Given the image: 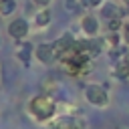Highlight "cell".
Here are the masks:
<instances>
[{"instance_id":"1","label":"cell","mask_w":129,"mask_h":129,"mask_svg":"<svg viewBox=\"0 0 129 129\" xmlns=\"http://www.w3.org/2000/svg\"><path fill=\"white\" fill-rule=\"evenodd\" d=\"M28 109H30V113H32V117H34L36 121H48V119H52L54 113H56V103H54V99H52L50 95L44 93V95L34 97V99L30 101Z\"/></svg>"},{"instance_id":"2","label":"cell","mask_w":129,"mask_h":129,"mask_svg":"<svg viewBox=\"0 0 129 129\" xmlns=\"http://www.w3.org/2000/svg\"><path fill=\"white\" fill-rule=\"evenodd\" d=\"M85 99L95 107H107L109 105V93L101 85H87L85 87Z\"/></svg>"},{"instance_id":"3","label":"cell","mask_w":129,"mask_h":129,"mask_svg":"<svg viewBox=\"0 0 129 129\" xmlns=\"http://www.w3.org/2000/svg\"><path fill=\"white\" fill-rule=\"evenodd\" d=\"M34 56H36L42 64H50V62H54L56 52H54V48H52L50 42H40L38 46H34Z\"/></svg>"},{"instance_id":"4","label":"cell","mask_w":129,"mask_h":129,"mask_svg":"<svg viewBox=\"0 0 129 129\" xmlns=\"http://www.w3.org/2000/svg\"><path fill=\"white\" fill-rule=\"evenodd\" d=\"M8 34L14 38V40H24L26 34H28V22L24 18H14L10 24H8Z\"/></svg>"},{"instance_id":"5","label":"cell","mask_w":129,"mask_h":129,"mask_svg":"<svg viewBox=\"0 0 129 129\" xmlns=\"http://www.w3.org/2000/svg\"><path fill=\"white\" fill-rule=\"evenodd\" d=\"M50 129H85V123L79 121V119H75V117L62 115V117H58V119L52 123Z\"/></svg>"},{"instance_id":"6","label":"cell","mask_w":129,"mask_h":129,"mask_svg":"<svg viewBox=\"0 0 129 129\" xmlns=\"http://www.w3.org/2000/svg\"><path fill=\"white\" fill-rule=\"evenodd\" d=\"M75 38H73V34L71 32H64L60 38H56L54 42H52V48H54V52H56V56L60 54V52H64V50H69V48H75Z\"/></svg>"},{"instance_id":"7","label":"cell","mask_w":129,"mask_h":129,"mask_svg":"<svg viewBox=\"0 0 129 129\" xmlns=\"http://www.w3.org/2000/svg\"><path fill=\"white\" fill-rule=\"evenodd\" d=\"M81 28H83V32H87L89 36H95V34L99 32V20H97V16H93V14L83 16V20H81Z\"/></svg>"},{"instance_id":"8","label":"cell","mask_w":129,"mask_h":129,"mask_svg":"<svg viewBox=\"0 0 129 129\" xmlns=\"http://www.w3.org/2000/svg\"><path fill=\"white\" fill-rule=\"evenodd\" d=\"M101 14L107 18V20H113V18H121L123 20V16H125V10L123 8H119L117 4H105V6H101Z\"/></svg>"},{"instance_id":"9","label":"cell","mask_w":129,"mask_h":129,"mask_svg":"<svg viewBox=\"0 0 129 129\" xmlns=\"http://www.w3.org/2000/svg\"><path fill=\"white\" fill-rule=\"evenodd\" d=\"M50 20H52V14H50L48 8H40V10L34 14V24H36L38 28H46V26L50 24Z\"/></svg>"},{"instance_id":"10","label":"cell","mask_w":129,"mask_h":129,"mask_svg":"<svg viewBox=\"0 0 129 129\" xmlns=\"http://www.w3.org/2000/svg\"><path fill=\"white\" fill-rule=\"evenodd\" d=\"M32 50H34L32 44L18 40V46H16V56H18V60H22L24 64H28V60H30V52H32Z\"/></svg>"},{"instance_id":"11","label":"cell","mask_w":129,"mask_h":129,"mask_svg":"<svg viewBox=\"0 0 129 129\" xmlns=\"http://www.w3.org/2000/svg\"><path fill=\"white\" fill-rule=\"evenodd\" d=\"M16 10V0H0V14L2 16H10Z\"/></svg>"},{"instance_id":"12","label":"cell","mask_w":129,"mask_h":129,"mask_svg":"<svg viewBox=\"0 0 129 129\" xmlns=\"http://www.w3.org/2000/svg\"><path fill=\"white\" fill-rule=\"evenodd\" d=\"M107 28L111 30V32H121V28H123V22H121V18H113V20H107Z\"/></svg>"},{"instance_id":"13","label":"cell","mask_w":129,"mask_h":129,"mask_svg":"<svg viewBox=\"0 0 129 129\" xmlns=\"http://www.w3.org/2000/svg\"><path fill=\"white\" fill-rule=\"evenodd\" d=\"M81 4L85 8H99V6H103V0H81Z\"/></svg>"},{"instance_id":"14","label":"cell","mask_w":129,"mask_h":129,"mask_svg":"<svg viewBox=\"0 0 129 129\" xmlns=\"http://www.w3.org/2000/svg\"><path fill=\"white\" fill-rule=\"evenodd\" d=\"M121 34H123V40H125V44H129V24H123V28H121Z\"/></svg>"},{"instance_id":"15","label":"cell","mask_w":129,"mask_h":129,"mask_svg":"<svg viewBox=\"0 0 129 129\" xmlns=\"http://www.w3.org/2000/svg\"><path fill=\"white\" fill-rule=\"evenodd\" d=\"M32 4H34V6H38V8H48L50 0H32Z\"/></svg>"},{"instance_id":"16","label":"cell","mask_w":129,"mask_h":129,"mask_svg":"<svg viewBox=\"0 0 129 129\" xmlns=\"http://www.w3.org/2000/svg\"><path fill=\"white\" fill-rule=\"evenodd\" d=\"M52 79H46V83H44V89L46 91H52V89H56V83H50Z\"/></svg>"},{"instance_id":"17","label":"cell","mask_w":129,"mask_h":129,"mask_svg":"<svg viewBox=\"0 0 129 129\" xmlns=\"http://www.w3.org/2000/svg\"><path fill=\"white\" fill-rule=\"evenodd\" d=\"M2 79H4V69H2V60H0V87H2Z\"/></svg>"},{"instance_id":"18","label":"cell","mask_w":129,"mask_h":129,"mask_svg":"<svg viewBox=\"0 0 129 129\" xmlns=\"http://www.w3.org/2000/svg\"><path fill=\"white\" fill-rule=\"evenodd\" d=\"M75 4H77L75 0H69V2H67V8H75Z\"/></svg>"},{"instance_id":"19","label":"cell","mask_w":129,"mask_h":129,"mask_svg":"<svg viewBox=\"0 0 129 129\" xmlns=\"http://www.w3.org/2000/svg\"><path fill=\"white\" fill-rule=\"evenodd\" d=\"M123 4H125V6H129V0H123Z\"/></svg>"}]
</instances>
